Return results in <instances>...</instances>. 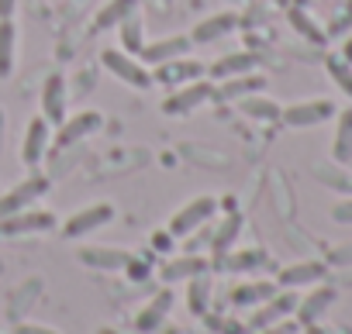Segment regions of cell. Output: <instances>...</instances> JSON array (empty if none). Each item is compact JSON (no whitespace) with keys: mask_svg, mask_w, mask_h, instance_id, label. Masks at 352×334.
I'll use <instances>...</instances> for the list:
<instances>
[{"mask_svg":"<svg viewBox=\"0 0 352 334\" xmlns=\"http://www.w3.org/2000/svg\"><path fill=\"white\" fill-rule=\"evenodd\" d=\"M342 59H345V62H349V66H352V38H349V42H345V45H342Z\"/></svg>","mask_w":352,"mask_h":334,"instance_id":"obj_39","label":"cell"},{"mask_svg":"<svg viewBox=\"0 0 352 334\" xmlns=\"http://www.w3.org/2000/svg\"><path fill=\"white\" fill-rule=\"evenodd\" d=\"M331 221L335 224H352V197H345L331 207Z\"/></svg>","mask_w":352,"mask_h":334,"instance_id":"obj_33","label":"cell"},{"mask_svg":"<svg viewBox=\"0 0 352 334\" xmlns=\"http://www.w3.org/2000/svg\"><path fill=\"white\" fill-rule=\"evenodd\" d=\"M239 231H242V214H235V211L225 214L218 221V231H214V241H211L214 255H228L232 245H235V238H239Z\"/></svg>","mask_w":352,"mask_h":334,"instance_id":"obj_27","label":"cell"},{"mask_svg":"<svg viewBox=\"0 0 352 334\" xmlns=\"http://www.w3.org/2000/svg\"><path fill=\"white\" fill-rule=\"evenodd\" d=\"M104 128V114L100 110H80V114H66V121L63 124H56V145L59 148H73L76 141H83V138H90L94 131H100Z\"/></svg>","mask_w":352,"mask_h":334,"instance_id":"obj_5","label":"cell"},{"mask_svg":"<svg viewBox=\"0 0 352 334\" xmlns=\"http://www.w3.org/2000/svg\"><path fill=\"white\" fill-rule=\"evenodd\" d=\"M273 293H276V286L266 283V279H259V283H242V286L232 289V303H235V307H259V303H266Z\"/></svg>","mask_w":352,"mask_h":334,"instance_id":"obj_26","label":"cell"},{"mask_svg":"<svg viewBox=\"0 0 352 334\" xmlns=\"http://www.w3.org/2000/svg\"><path fill=\"white\" fill-rule=\"evenodd\" d=\"M59 221L56 214L49 211H18V214H8V217H0V235H8V238H18V235H42V231H52Z\"/></svg>","mask_w":352,"mask_h":334,"instance_id":"obj_8","label":"cell"},{"mask_svg":"<svg viewBox=\"0 0 352 334\" xmlns=\"http://www.w3.org/2000/svg\"><path fill=\"white\" fill-rule=\"evenodd\" d=\"M97 334H118V331H111V327H100V331H97Z\"/></svg>","mask_w":352,"mask_h":334,"instance_id":"obj_41","label":"cell"},{"mask_svg":"<svg viewBox=\"0 0 352 334\" xmlns=\"http://www.w3.org/2000/svg\"><path fill=\"white\" fill-rule=\"evenodd\" d=\"M169 238H173V235H169V231H166V235H162V231H159V235H152V245H155V248H159V252H166V248H169Z\"/></svg>","mask_w":352,"mask_h":334,"instance_id":"obj_37","label":"cell"},{"mask_svg":"<svg viewBox=\"0 0 352 334\" xmlns=\"http://www.w3.org/2000/svg\"><path fill=\"white\" fill-rule=\"evenodd\" d=\"M100 66H104L114 80H121L124 86H131V90H148V86H155V83H152V69H148L138 56H128V52H121V49H104V52H100Z\"/></svg>","mask_w":352,"mask_h":334,"instance_id":"obj_1","label":"cell"},{"mask_svg":"<svg viewBox=\"0 0 352 334\" xmlns=\"http://www.w3.org/2000/svg\"><path fill=\"white\" fill-rule=\"evenodd\" d=\"M239 110L245 114V117H252V121H280V114H283V104H276L273 97H263V93H249V97H242L239 100Z\"/></svg>","mask_w":352,"mask_h":334,"instance_id":"obj_23","label":"cell"},{"mask_svg":"<svg viewBox=\"0 0 352 334\" xmlns=\"http://www.w3.org/2000/svg\"><path fill=\"white\" fill-rule=\"evenodd\" d=\"M208 73L204 62L197 59H173V62H162V66H152V83H162V86H184L190 80H201Z\"/></svg>","mask_w":352,"mask_h":334,"instance_id":"obj_11","label":"cell"},{"mask_svg":"<svg viewBox=\"0 0 352 334\" xmlns=\"http://www.w3.org/2000/svg\"><path fill=\"white\" fill-rule=\"evenodd\" d=\"M294 307H297V293L294 289H287V293H273L266 303H259V310L249 317V327L252 331H263V327H270V324H280V320H287L290 313H294Z\"/></svg>","mask_w":352,"mask_h":334,"instance_id":"obj_15","label":"cell"},{"mask_svg":"<svg viewBox=\"0 0 352 334\" xmlns=\"http://www.w3.org/2000/svg\"><path fill=\"white\" fill-rule=\"evenodd\" d=\"M18 11V0H0V21H11Z\"/></svg>","mask_w":352,"mask_h":334,"instance_id":"obj_36","label":"cell"},{"mask_svg":"<svg viewBox=\"0 0 352 334\" xmlns=\"http://www.w3.org/2000/svg\"><path fill=\"white\" fill-rule=\"evenodd\" d=\"M14 334H59V331H52V327H45V324H18Z\"/></svg>","mask_w":352,"mask_h":334,"instance_id":"obj_35","label":"cell"},{"mask_svg":"<svg viewBox=\"0 0 352 334\" xmlns=\"http://www.w3.org/2000/svg\"><path fill=\"white\" fill-rule=\"evenodd\" d=\"M328 117H335V104L328 97H311V100H294L283 107L280 121L287 128H314V124H324Z\"/></svg>","mask_w":352,"mask_h":334,"instance_id":"obj_4","label":"cell"},{"mask_svg":"<svg viewBox=\"0 0 352 334\" xmlns=\"http://www.w3.org/2000/svg\"><path fill=\"white\" fill-rule=\"evenodd\" d=\"M328 276V269H324V262H314V259H304V262H294V265H287V269H280V286L283 289H297V286H314V283H321Z\"/></svg>","mask_w":352,"mask_h":334,"instance_id":"obj_18","label":"cell"},{"mask_svg":"<svg viewBox=\"0 0 352 334\" xmlns=\"http://www.w3.org/2000/svg\"><path fill=\"white\" fill-rule=\"evenodd\" d=\"M256 334H297V324L280 320V324H270V327H263V331H256Z\"/></svg>","mask_w":352,"mask_h":334,"instance_id":"obj_34","label":"cell"},{"mask_svg":"<svg viewBox=\"0 0 352 334\" xmlns=\"http://www.w3.org/2000/svg\"><path fill=\"white\" fill-rule=\"evenodd\" d=\"M331 158L338 165L352 162V107L335 110V134H331Z\"/></svg>","mask_w":352,"mask_h":334,"instance_id":"obj_20","label":"cell"},{"mask_svg":"<svg viewBox=\"0 0 352 334\" xmlns=\"http://www.w3.org/2000/svg\"><path fill=\"white\" fill-rule=\"evenodd\" d=\"M49 148H52V128H49V121L38 114V117H32L28 128H25V138H21V162L28 165V169H35V165L49 155Z\"/></svg>","mask_w":352,"mask_h":334,"instance_id":"obj_9","label":"cell"},{"mask_svg":"<svg viewBox=\"0 0 352 334\" xmlns=\"http://www.w3.org/2000/svg\"><path fill=\"white\" fill-rule=\"evenodd\" d=\"M118 28H121V52H128V56H138V52L145 49V28H142V18H138V11H135L131 18H124Z\"/></svg>","mask_w":352,"mask_h":334,"instance_id":"obj_28","label":"cell"},{"mask_svg":"<svg viewBox=\"0 0 352 334\" xmlns=\"http://www.w3.org/2000/svg\"><path fill=\"white\" fill-rule=\"evenodd\" d=\"M335 303V289L331 286H324V283H314V289L307 293V296H297V307H294V313H297V324H318L321 320V313L328 310Z\"/></svg>","mask_w":352,"mask_h":334,"instance_id":"obj_16","label":"cell"},{"mask_svg":"<svg viewBox=\"0 0 352 334\" xmlns=\"http://www.w3.org/2000/svg\"><path fill=\"white\" fill-rule=\"evenodd\" d=\"M263 262H266V255H263L259 248H249V252H235V255H228V259H225V269L242 272V269H256V265H263Z\"/></svg>","mask_w":352,"mask_h":334,"instance_id":"obj_31","label":"cell"},{"mask_svg":"<svg viewBox=\"0 0 352 334\" xmlns=\"http://www.w3.org/2000/svg\"><path fill=\"white\" fill-rule=\"evenodd\" d=\"M290 21L300 28V35H307L311 42H321V32H318V25H314V21H307V14H304V11H290Z\"/></svg>","mask_w":352,"mask_h":334,"instance_id":"obj_32","label":"cell"},{"mask_svg":"<svg viewBox=\"0 0 352 334\" xmlns=\"http://www.w3.org/2000/svg\"><path fill=\"white\" fill-rule=\"evenodd\" d=\"M235 28H239V14H235V11H218V14H211V18H204V21H197V25H194L190 42L208 45V42H218V38L232 35Z\"/></svg>","mask_w":352,"mask_h":334,"instance_id":"obj_17","label":"cell"},{"mask_svg":"<svg viewBox=\"0 0 352 334\" xmlns=\"http://www.w3.org/2000/svg\"><path fill=\"white\" fill-rule=\"evenodd\" d=\"M4 128H8V117H4V107H0V152H4Z\"/></svg>","mask_w":352,"mask_h":334,"instance_id":"obj_38","label":"cell"},{"mask_svg":"<svg viewBox=\"0 0 352 334\" xmlns=\"http://www.w3.org/2000/svg\"><path fill=\"white\" fill-rule=\"evenodd\" d=\"M114 221V204H90L83 211H73L66 221H63V235L66 238H87L94 231H100L104 224Z\"/></svg>","mask_w":352,"mask_h":334,"instance_id":"obj_6","label":"cell"},{"mask_svg":"<svg viewBox=\"0 0 352 334\" xmlns=\"http://www.w3.org/2000/svg\"><path fill=\"white\" fill-rule=\"evenodd\" d=\"M18 56V28L14 21H0V80H11Z\"/></svg>","mask_w":352,"mask_h":334,"instance_id":"obj_25","label":"cell"},{"mask_svg":"<svg viewBox=\"0 0 352 334\" xmlns=\"http://www.w3.org/2000/svg\"><path fill=\"white\" fill-rule=\"evenodd\" d=\"M208 272V259L201 255H180L162 265V279L166 283H180V279H194V276H204Z\"/></svg>","mask_w":352,"mask_h":334,"instance_id":"obj_24","label":"cell"},{"mask_svg":"<svg viewBox=\"0 0 352 334\" xmlns=\"http://www.w3.org/2000/svg\"><path fill=\"white\" fill-rule=\"evenodd\" d=\"M259 59L252 52H232V56H221L208 66V73L214 80H228V76H242V73H256Z\"/></svg>","mask_w":352,"mask_h":334,"instance_id":"obj_21","label":"cell"},{"mask_svg":"<svg viewBox=\"0 0 352 334\" xmlns=\"http://www.w3.org/2000/svg\"><path fill=\"white\" fill-rule=\"evenodd\" d=\"M135 11H138V0H107V4L97 11V18H94V32H111L124 18H131Z\"/></svg>","mask_w":352,"mask_h":334,"instance_id":"obj_22","label":"cell"},{"mask_svg":"<svg viewBox=\"0 0 352 334\" xmlns=\"http://www.w3.org/2000/svg\"><path fill=\"white\" fill-rule=\"evenodd\" d=\"M211 100H214V83L201 76V80H190L184 86H173V93L162 100V114L166 117H187Z\"/></svg>","mask_w":352,"mask_h":334,"instance_id":"obj_2","label":"cell"},{"mask_svg":"<svg viewBox=\"0 0 352 334\" xmlns=\"http://www.w3.org/2000/svg\"><path fill=\"white\" fill-rule=\"evenodd\" d=\"M49 193V180L45 176H38V173H32V176H25L18 187H11L4 197H0V217H8V214H18V211H28L38 197H45Z\"/></svg>","mask_w":352,"mask_h":334,"instance_id":"obj_7","label":"cell"},{"mask_svg":"<svg viewBox=\"0 0 352 334\" xmlns=\"http://www.w3.org/2000/svg\"><path fill=\"white\" fill-rule=\"evenodd\" d=\"M169 307H173V293L169 289H162V293H155L138 313H135V331H142V334H152L155 327H162V320H166V313H169Z\"/></svg>","mask_w":352,"mask_h":334,"instance_id":"obj_19","label":"cell"},{"mask_svg":"<svg viewBox=\"0 0 352 334\" xmlns=\"http://www.w3.org/2000/svg\"><path fill=\"white\" fill-rule=\"evenodd\" d=\"M76 259L83 265H90V269H100V272H121V269H128V262L135 259V252H128V248H107V245H87V248H80Z\"/></svg>","mask_w":352,"mask_h":334,"instance_id":"obj_13","label":"cell"},{"mask_svg":"<svg viewBox=\"0 0 352 334\" xmlns=\"http://www.w3.org/2000/svg\"><path fill=\"white\" fill-rule=\"evenodd\" d=\"M307 334H328L324 327H318V324H307Z\"/></svg>","mask_w":352,"mask_h":334,"instance_id":"obj_40","label":"cell"},{"mask_svg":"<svg viewBox=\"0 0 352 334\" xmlns=\"http://www.w3.org/2000/svg\"><path fill=\"white\" fill-rule=\"evenodd\" d=\"M208 296H211V279L208 276H194L190 279V289H187V303L194 313H204L208 310Z\"/></svg>","mask_w":352,"mask_h":334,"instance_id":"obj_30","label":"cell"},{"mask_svg":"<svg viewBox=\"0 0 352 334\" xmlns=\"http://www.w3.org/2000/svg\"><path fill=\"white\" fill-rule=\"evenodd\" d=\"M324 66H328V76L338 83V90H342L345 97H352V66H349L342 56H328Z\"/></svg>","mask_w":352,"mask_h":334,"instance_id":"obj_29","label":"cell"},{"mask_svg":"<svg viewBox=\"0 0 352 334\" xmlns=\"http://www.w3.org/2000/svg\"><path fill=\"white\" fill-rule=\"evenodd\" d=\"M69 114V90H66V76L52 73L42 86V117L52 124H63Z\"/></svg>","mask_w":352,"mask_h":334,"instance_id":"obj_12","label":"cell"},{"mask_svg":"<svg viewBox=\"0 0 352 334\" xmlns=\"http://www.w3.org/2000/svg\"><path fill=\"white\" fill-rule=\"evenodd\" d=\"M218 214V200L214 197H194L190 204H184L169 217V235L173 238H187L190 231H197L201 224H208Z\"/></svg>","mask_w":352,"mask_h":334,"instance_id":"obj_3","label":"cell"},{"mask_svg":"<svg viewBox=\"0 0 352 334\" xmlns=\"http://www.w3.org/2000/svg\"><path fill=\"white\" fill-rule=\"evenodd\" d=\"M263 86H266V76H259V73L228 76V80H218L214 83V100L218 104H239L249 93H263Z\"/></svg>","mask_w":352,"mask_h":334,"instance_id":"obj_14","label":"cell"},{"mask_svg":"<svg viewBox=\"0 0 352 334\" xmlns=\"http://www.w3.org/2000/svg\"><path fill=\"white\" fill-rule=\"evenodd\" d=\"M190 35H166L159 42H145V49L138 52V59L152 69V66H162V62H173V59H184L190 56Z\"/></svg>","mask_w":352,"mask_h":334,"instance_id":"obj_10","label":"cell"}]
</instances>
